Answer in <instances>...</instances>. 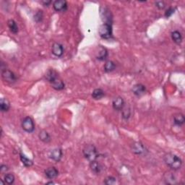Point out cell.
I'll use <instances>...</instances> for the list:
<instances>
[{
	"mask_svg": "<svg viewBox=\"0 0 185 185\" xmlns=\"http://www.w3.org/2000/svg\"><path fill=\"white\" fill-rule=\"evenodd\" d=\"M175 12V9L173 8V7H169L168 10L166 11V12H165V16H166L167 18L169 17H171V15H172Z\"/></svg>",
	"mask_w": 185,
	"mask_h": 185,
	"instance_id": "31",
	"label": "cell"
},
{
	"mask_svg": "<svg viewBox=\"0 0 185 185\" xmlns=\"http://www.w3.org/2000/svg\"><path fill=\"white\" fill-rule=\"evenodd\" d=\"M0 181H1V182H2V184H4V182H3V180L1 179V180H0Z\"/></svg>",
	"mask_w": 185,
	"mask_h": 185,
	"instance_id": "35",
	"label": "cell"
},
{
	"mask_svg": "<svg viewBox=\"0 0 185 185\" xmlns=\"http://www.w3.org/2000/svg\"><path fill=\"white\" fill-rule=\"evenodd\" d=\"M4 182H5L6 184L11 185L14 183L15 178V176L13 175L12 174H7L4 175Z\"/></svg>",
	"mask_w": 185,
	"mask_h": 185,
	"instance_id": "27",
	"label": "cell"
},
{
	"mask_svg": "<svg viewBox=\"0 0 185 185\" xmlns=\"http://www.w3.org/2000/svg\"><path fill=\"white\" fill-rule=\"evenodd\" d=\"M164 180L166 184H177V179L176 177L172 173L168 172L164 175Z\"/></svg>",
	"mask_w": 185,
	"mask_h": 185,
	"instance_id": "22",
	"label": "cell"
},
{
	"mask_svg": "<svg viewBox=\"0 0 185 185\" xmlns=\"http://www.w3.org/2000/svg\"><path fill=\"white\" fill-rule=\"evenodd\" d=\"M2 77L4 81L8 83H13L17 80L14 72L7 69H2Z\"/></svg>",
	"mask_w": 185,
	"mask_h": 185,
	"instance_id": "5",
	"label": "cell"
},
{
	"mask_svg": "<svg viewBox=\"0 0 185 185\" xmlns=\"http://www.w3.org/2000/svg\"><path fill=\"white\" fill-rule=\"evenodd\" d=\"M20 158L21 162L25 167H30L34 165V162L32 160H30L28 157L24 155L23 153H20Z\"/></svg>",
	"mask_w": 185,
	"mask_h": 185,
	"instance_id": "25",
	"label": "cell"
},
{
	"mask_svg": "<svg viewBox=\"0 0 185 185\" xmlns=\"http://www.w3.org/2000/svg\"><path fill=\"white\" fill-rule=\"evenodd\" d=\"M108 56V51L106 48L103 47V46H98V51L96 52V58L100 61L105 60Z\"/></svg>",
	"mask_w": 185,
	"mask_h": 185,
	"instance_id": "14",
	"label": "cell"
},
{
	"mask_svg": "<svg viewBox=\"0 0 185 185\" xmlns=\"http://www.w3.org/2000/svg\"><path fill=\"white\" fill-rule=\"evenodd\" d=\"M63 153L61 148H55L50 152L49 157L55 162H59L62 158Z\"/></svg>",
	"mask_w": 185,
	"mask_h": 185,
	"instance_id": "10",
	"label": "cell"
},
{
	"mask_svg": "<svg viewBox=\"0 0 185 185\" xmlns=\"http://www.w3.org/2000/svg\"><path fill=\"white\" fill-rule=\"evenodd\" d=\"M47 184H54V182H48Z\"/></svg>",
	"mask_w": 185,
	"mask_h": 185,
	"instance_id": "36",
	"label": "cell"
},
{
	"mask_svg": "<svg viewBox=\"0 0 185 185\" xmlns=\"http://www.w3.org/2000/svg\"><path fill=\"white\" fill-rule=\"evenodd\" d=\"M52 54L57 57H61L64 54V47L63 46L59 43H54L52 45Z\"/></svg>",
	"mask_w": 185,
	"mask_h": 185,
	"instance_id": "11",
	"label": "cell"
},
{
	"mask_svg": "<svg viewBox=\"0 0 185 185\" xmlns=\"http://www.w3.org/2000/svg\"><path fill=\"white\" fill-rule=\"evenodd\" d=\"M45 175L49 179H55L58 177L59 171L55 167H49L45 170Z\"/></svg>",
	"mask_w": 185,
	"mask_h": 185,
	"instance_id": "13",
	"label": "cell"
},
{
	"mask_svg": "<svg viewBox=\"0 0 185 185\" xmlns=\"http://www.w3.org/2000/svg\"><path fill=\"white\" fill-rule=\"evenodd\" d=\"M164 160L166 166L172 170H179L182 166V160L181 158L174 153H166L164 156Z\"/></svg>",
	"mask_w": 185,
	"mask_h": 185,
	"instance_id": "1",
	"label": "cell"
},
{
	"mask_svg": "<svg viewBox=\"0 0 185 185\" xmlns=\"http://www.w3.org/2000/svg\"><path fill=\"white\" fill-rule=\"evenodd\" d=\"M105 96V92L101 88L95 89L92 92V97L95 100H100Z\"/></svg>",
	"mask_w": 185,
	"mask_h": 185,
	"instance_id": "24",
	"label": "cell"
},
{
	"mask_svg": "<svg viewBox=\"0 0 185 185\" xmlns=\"http://www.w3.org/2000/svg\"><path fill=\"white\" fill-rule=\"evenodd\" d=\"M10 109V103L7 99L2 98L0 99V109L2 112H7Z\"/></svg>",
	"mask_w": 185,
	"mask_h": 185,
	"instance_id": "17",
	"label": "cell"
},
{
	"mask_svg": "<svg viewBox=\"0 0 185 185\" xmlns=\"http://www.w3.org/2000/svg\"><path fill=\"white\" fill-rule=\"evenodd\" d=\"M98 34L103 39H109L112 37V25L103 23L98 29Z\"/></svg>",
	"mask_w": 185,
	"mask_h": 185,
	"instance_id": "3",
	"label": "cell"
},
{
	"mask_svg": "<svg viewBox=\"0 0 185 185\" xmlns=\"http://www.w3.org/2000/svg\"><path fill=\"white\" fill-rule=\"evenodd\" d=\"M125 103L124 99H123L122 97H116L112 101V106H113L114 109L116 110V111H122L123 108L124 107Z\"/></svg>",
	"mask_w": 185,
	"mask_h": 185,
	"instance_id": "9",
	"label": "cell"
},
{
	"mask_svg": "<svg viewBox=\"0 0 185 185\" xmlns=\"http://www.w3.org/2000/svg\"><path fill=\"white\" fill-rule=\"evenodd\" d=\"M22 128L28 133H32L35 130L34 120L30 116H26L22 121Z\"/></svg>",
	"mask_w": 185,
	"mask_h": 185,
	"instance_id": "4",
	"label": "cell"
},
{
	"mask_svg": "<svg viewBox=\"0 0 185 185\" xmlns=\"http://www.w3.org/2000/svg\"><path fill=\"white\" fill-rule=\"evenodd\" d=\"M8 167L7 166H6V165H4L2 164L1 166H0V171H1L2 174H4L6 173L7 171H8Z\"/></svg>",
	"mask_w": 185,
	"mask_h": 185,
	"instance_id": "33",
	"label": "cell"
},
{
	"mask_svg": "<svg viewBox=\"0 0 185 185\" xmlns=\"http://www.w3.org/2000/svg\"><path fill=\"white\" fill-rule=\"evenodd\" d=\"M122 117L124 120H129V118L131 116V110L129 108H123L122 110Z\"/></svg>",
	"mask_w": 185,
	"mask_h": 185,
	"instance_id": "28",
	"label": "cell"
},
{
	"mask_svg": "<svg viewBox=\"0 0 185 185\" xmlns=\"http://www.w3.org/2000/svg\"><path fill=\"white\" fill-rule=\"evenodd\" d=\"M7 25L8 28H10V30L12 34H17L19 31L18 26H17V24L16 22H15L14 20H9L7 21Z\"/></svg>",
	"mask_w": 185,
	"mask_h": 185,
	"instance_id": "20",
	"label": "cell"
},
{
	"mask_svg": "<svg viewBox=\"0 0 185 185\" xmlns=\"http://www.w3.org/2000/svg\"><path fill=\"white\" fill-rule=\"evenodd\" d=\"M103 182L106 185H113L116 183V179L114 177H108L106 178Z\"/></svg>",
	"mask_w": 185,
	"mask_h": 185,
	"instance_id": "29",
	"label": "cell"
},
{
	"mask_svg": "<svg viewBox=\"0 0 185 185\" xmlns=\"http://www.w3.org/2000/svg\"><path fill=\"white\" fill-rule=\"evenodd\" d=\"M132 91H133V92L135 96L140 97L145 93V92H146V88H145L144 85L138 83V84L134 85Z\"/></svg>",
	"mask_w": 185,
	"mask_h": 185,
	"instance_id": "12",
	"label": "cell"
},
{
	"mask_svg": "<svg viewBox=\"0 0 185 185\" xmlns=\"http://www.w3.org/2000/svg\"><path fill=\"white\" fill-rule=\"evenodd\" d=\"M43 18V13L42 11H38V12L34 16V19L36 22H40L41 21V20Z\"/></svg>",
	"mask_w": 185,
	"mask_h": 185,
	"instance_id": "30",
	"label": "cell"
},
{
	"mask_svg": "<svg viewBox=\"0 0 185 185\" xmlns=\"http://www.w3.org/2000/svg\"><path fill=\"white\" fill-rule=\"evenodd\" d=\"M131 150L136 155H144L147 151L146 147L140 142H135L131 145Z\"/></svg>",
	"mask_w": 185,
	"mask_h": 185,
	"instance_id": "6",
	"label": "cell"
},
{
	"mask_svg": "<svg viewBox=\"0 0 185 185\" xmlns=\"http://www.w3.org/2000/svg\"><path fill=\"white\" fill-rule=\"evenodd\" d=\"M171 38L177 44H180L182 42V35L178 30H174L171 33Z\"/></svg>",
	"mask_w": 185,
	"mask_h": 185,
	"instance_id": "21",
	"label": "cell"
},
{
	"mask_svg": "<svg viewBox=\"0 0 185 185\" xmlns=\"http://www.w3.org/2000/svg\"><path fill=\"white\" fill-rule=\"evenodd\" d=\"M185 118L182 114H176L174 115V123L177 126H182L184 124Z\"/></svg>",
	"mask_w": 185,
	"mask_h": 185,
	"instance_id": "18",
	"label": "cell"
},
{
	"mask_svg": "<svg viewBox=\"0 0 185 185\" xmlns=\"http://www.w3.org/2000/svg\"><path fill=\"white\" fill-rule=\"evenodd\" d=\"M83 153L84 157L90 162L96 160L98 157V153L96 147L91 144L85 145L83 150Z\"/></svg>",
	"mask_w": 185,
	"mask_h": 185,
	"instance_id": "2",
	"label": "cell"
},
{
	"mask_svg": "<svg viewBox=\"0 0 185 185\" xmlns=\"http://www.w3.org/2000/svg\"><path fill=\"white\" fill-rule=\"evenodd\" d=\"M53 7L56 12H65L67 10V2L65 0H56L53 3Z\"/></svg>",
	"mask_w": 185,
	"mask_h": 185,
	"instance_id": "8",
	"label": "cell"
},
{
	"mask_svg": "<svg viewBox=\"0 0 185 185\" xmlns=\"http://www.w3.org/2000/svg\"><path fill=\"white\" fill-rule=\"evenodd\" d=\"M51 85H52V88L55 90H56V91H61V90H63L65 88V83L62 80H61L60 78H59V77L58 78L55 79L52 81V83H50Z\"/></svg>",
	"mask_w": 185,
	"mask_h": 185,
	"instance_id": "16",
	"label": "cell"
},
{
	"mask_svg": "<svg viewBox=\"0 0 185 185\" xmlns=\"http://www.w3.org/2000/svg\"><path fill=\"white\" fill-rule=\"evenodd\" d=\"M116 69V65L114 61H107L104 65V71L106 72H111Z\"/></svg>",
	"mask_w": 185,
	"mask_h": 185,
	"instance_id": "26",
	"label": "cell"
},
{
	"mask_svg": "<svg viewBox=\"0 0 185 185\" xmlns=\"http://www.w3.org/2000/svg\"><path fill=\"white\" fill-rule=\"evenodd\" d=\"M41 4H43L44 6L48 7L52 4V1H50V0H43V1H41Z\"/></svg>",
	"mask_w": 185,
	"mask_h": 185,
	"instance_id": "34",
	"label": "cell"
},
{
	"mask_svg": "<svg viewBox=\"0 0 185 185\" xmlns=\"http://www.w3.org/2000/svg\"><path fill=\"white\" fill-rule=\"evenodd\" d=\"M90 168H91L92 172L96 174H99L102 171L103 166L97 160H94V161L90 162Z\"/></svg>",
	"mask_w": 185,
	"mask_h": 185,
	"instance_id": "15",
	"label": "cell"
},
{
	"mask_svg": "<svg viewBox=\"0 0 185 185\" xmlns=\"http://www.w3.org/2000/svg\"><path fill=\"white\" fill-rule=\"evenodd\" d=\"M156 6L159 9V10H164L166 7V3L163 1H157L156 2Z\"/></svg>",
	"mask_w": 185,
	"mask_h": 185,
	"instance_id": "32",
	"label": "cell"
},
{
	"mask_svg": "<svg viewBox=\"0 0 185 185\" xmlns=\"http://www.w3.org/2000/svg\"><path fill=\"white\" fill-rule=\"evenodd\" d=\"M38 138L42 142L45 143H48L51 142L52 139H51V136L48 133V132L46 130H41L38 134Z\"/></svg>",
	"mask_w": 185,
	"mask_h": 185,
	"instance_id": "23",
	"label": "cell"
},
{
	"mask_svg": "<svg viewBox=\"0 0 185 185\" xmlns=\"http://www.w3.org/2000/svg\"><path fill=\"white\" fill-rule=\"evenodd\" d=\"M59 77V74L54 70H48L46 74V79L49 83H52L53 80Z\"/></svg>",
	"mask_w": 185,
	"mask_h": 185,
	"instance_id": "19",
	"label": "cell"
},
{
	"mask_svg": "<svg viewBox=\"0 0 185 185\" xmlns=\"http://www.w3.org/2000/svg\"><path fill=\"white\" fill-rule=\"evenodd\" d=\"M101 19L103 20V21L104 22V23L107 24H112V15L109 9L106 7H102L101 8Z\"/></svg>",
	"mask_w": 185,
	"mask_h": 185,
	"instance_id": "7",
	"label": "cell"
}]
</instances>
